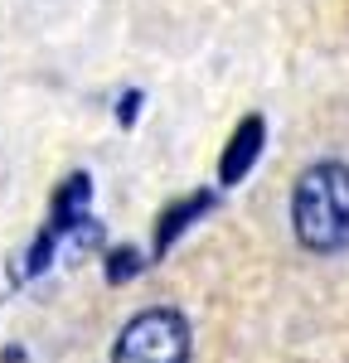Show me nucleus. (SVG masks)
<instances>
[{
	"label": "nucleus",
	"instance_id": "1",
	"mask_svg": "<svg viewBox=\"0 0 349 363\" xmlns=\"http://www.w3.org/2000/svg\"><path fill=\"white\" fill-rule=\"evenodd\" d=\"M291 228L306 252H345L349 247V165L316 160L296 174L291 189Z\"/></svg>",
	"mask_w": 349,
	"mask_h": 363
},
{
	"label": "nucleus",
	"instance_id": "2",
	"mask_svg": "<svg viewBox=\"0 0 349 363\" xmlns=\"http://www.w3.org/2000/svg\"><path fill=\"white\" fill-rule=\"evenodd\" d=\"M189 320L170 306H155L121 325L112 363H189Z\"/></svg>",
	"mask_w": 349,
	"mask_h": 363
},
{
	"label": "nucleus",
	"instance_id": "3",
	"mask_svg": "<svg viewBox=\"0 0 349 363\" xmlns=\"http://www.w3.org/2000/svg\"><path fill=\"white\" fill-rule=\"evenodd\" d=\"M87 194H92V179H87V174H68V179L58 184L54 213H49V228L34 238L25 272H39V267H49V257H54L58 238H68V233H78V228L87 223Z\"/></svg>",
	"mask_w": 349,
	"mask_h": 363
},
{
	"label": "nucleus",
	"instance_id": "4",
	"mask_svg": "<svg viewBox=\"0 0 349 363\" xmlns=\"http://www.w3.org/2000/svg\"><path fill=\"white\" fill-rule=\"evenodd\" d=\"M262 145H267V121H262L257 112L243 116V121L233 126L228 145H223V160H218V179H223V184H243V179H248V169L257 165Z\"/></svg>",
	"mask_w": 349,
	"mask_h": 363
},
{
	"label": "nucleus",
	"instance_id": "5",
	"mask_svg": "<svg viewBox=\"0 0 349 363\" xmlns=\"http://www.w3.org/2000/svg\"><path fill=\"white\" fill-rule=\"evenodd\" d=\"M209 208H214V189H194V194L174 199L170 208L155 218V257H165V252L174 247V238H179V233H189Z\"/></svg>",
	"mask_w": 349,
	"mask_h": 363
},
{
	"label": "nucleus",
	"instance_id": "6",
	"mask_svg": "<svg viewBox=\"0 0 349 363\" xmlns=\"http://www.w3.org/2000/svg\"><path fill=\"white\" fill-rule=\"evenodd\" d=\"M136 107H141V87H131V92L116 102V121H121V126H131V121H136Z\"/></svg>",
	"mask_w": 349,
	"mask_h": 363
}]
</instances>
